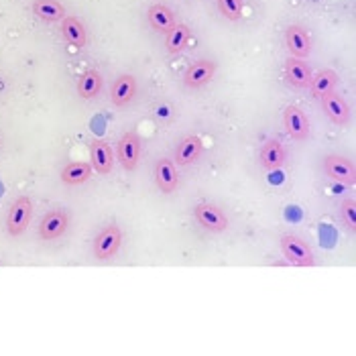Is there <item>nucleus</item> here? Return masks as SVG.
Listing matches in <instances>:
<instances>
[{"label": "nucleus", "mask_w": 356, "mask_h": 356, "mask_svg": "<svg viewBox=\"0 0 356 356\" xmlns=\"http://www.w3.org/2000/svg\"><path fill=\"white\" fill-rule=\"evenodd\" d=\"M33 13L45 23H57L65 19V6L59 0H33Z\"/></svg>", "instance_id": "obj_21"}, {"label": "nucleus", "mask_w": 356, "mask_h": 356, "mask_svg": "<svg viewBox=\"0 0 356 356\" xmlns=\"http://www.w3.org/2000/svg\"><path fill=\"white\" fill-rule=\"evenodd\" d=\"M202 151H204L202 138L195 137V135H188V137L181 138L179 145L175 147L173 163L177 165V167H190V165H193L202 157Z\"/></svg>", "instance_id": "obj_14"}, {"label": "nucleus", "mask_w": 356, "mask_h": 356, "mask_svg": "<svg viewBox=\"0 0 356 356\" xmlns=\"http://www.w3.org/2000/svg\"><path fill=\"white\" fill-rule=\"evenodd\" d=\"M193 216H195V222L206 230L224 232L228 228V216L222 212V208H218L216 204H208V202L197 204L193 208Z\"/></svg>", "instance_id": "obj_5"}, {"label": "nucleus", "mask_w": 356, "mask_h": 356, "mask_svg": "<svg viewBox=\"0 0 356 356\" xmlns=\"http://www.w3.org/2000/svg\"><path fill=\"white\" fill-rule=\"evenodd\" d=\"M70 228V214L65 210H51L39 222V238L41 241H55L65 234Z\"/></svg>", "instance_id": "obj_8"}, {"label": "nucleus", "mask_w": 356, "mask_h": 356, "mask_svg": "<svg viewBox=\"0 0 356 356\" xmlns=\"http://www.w3.org/2000/svg\"><path fill=\"white\" fill-rule=\"evenodd\" d=\"M31 214H33V202L27 195L17 197L8 210V216H6V232L10 236H21L27 230Z\"/></svg>", "instance_id": "obj_3"}, {"label": "nucleus", "mask_w": 356, "mask_h": 356, "mask_svg": "<svg viewBox=\"0 0 356 356\" xmlns=\"http://www.w3.org/2000/svg\"><path fill=\"white\" fill-rule=\"evenodd\" d=\"M320 104H322V110L328 116L330 122H334L336 127H346L348 124L353 110H350V104L340 94L330 92V94L320 98Z\"/></svg>", "instance_id": "obj_9"}, {"label": "nucleus", "mask_w": 356, "mask_h": 356, "mask_svg": "<svg viewBox=\"0 0 356 356\" xmlns=\"http://www.w3.org/2000/svg\"><path fill=\"white\" fill-rule=\"evenodd\" d=\"M287 153L285 147L277 140V138H269L261 145V153H259V163L265 171H277L285 165Z\"/></svg>", "instance_id": "obj_17"}, {"label": "nucleus", "mask_w": 356, "mask_h": 356, "mask_svg": "<svg viewBox=\"0 0 356 356\" xmlns=\"http://www.w3.org/2000/svg\"><path fill=\"white\" fill-rule=\"evenodd\" d=\"M92 165L83 163V161H74V163L65 165L61 169V181L65 186H82L90 177H92Z\"/></svg>", "instance_id": "obj_24"}, {"label": "nucleus", "mask_w": 356, "mask_h": 356, "mask_svg": "<svg viewBox=\"0 0 356 356\" xmlns=\"http://www.w3.org/2000/svg\"><path fill=\"white\" fill-rule=\"evenodd\" d=\"M147 21L149 25L155 29L157 33H167L169 29L173 27L177 21H175V13L167 6V4H151L149 10H147Z\"/></svg>", "instance_id": "obj_19"}, {"label": "nucleus", "mask_w": 356, "mask_h": 356, "mask_svg": "<svg viewBox=\"0 0 356 356\" xmlns=\"http://www.w3.org/2000/svg\"><path fill=\"white\" fill-rule=\"evenodd\" d=\"M155 184H157L159 192L163 193H173L179 188L177 165L173 163L169 157H161L155 165Z\"/></svg>", "instance_id": "obj_15"}, {"label": "nucleus", "mask_w": 356, "mask_h": 356, "mask_svg": "<svg viewBox=\"0 0 356 356\" xmlns=\"http://www.w3.org/2000/svg\"><path fill=\"white\" fill-rule=\"evenodd\" d=\"M102 86H104L102 74L96 72V70H88L78 80V94H80L82 100H94L102 92Z\"/></svg>", "instance_id": "obj_23"}, {"label": "nucleus", "mask_w": 356, "mask_h": 356, "mask_svg": "<svg viewBox=\"0 0 356 356\" xmlns=\"http://www.w3.org/2000/svg\"><path fill=\"white\" fill-rule=\"evenodd\" d=\"M338 74L334 72V70H320L318 74H314L312 76V82H309V92H312V96L314 98H322V96H326L330 92H334L336 90V86H338Z\"/></svg>", "instance_id": "obj_20"}, {"label": "nucleus", "mask_w": 356, "mask_h": 356, "mask_svg": "<svg viewBox=\"0 0 356 356\" xmlns=\"http://www.w3.org/2000/svg\"><path fill=\"white\" fill-rule=\"evenodd\" d=\"M120 245H122V232H120V228L116 224H108L94 238V257L98 261H110L120 250Z\"/></svg>", "instance_id": "obj_2"}, {"label": "nucleus", "mask_w": 356, "mask_h": 356, "mask_svg": "<svg viewBox=\"0 0 356 356\" xmlns=\"http://www.w3.org/2000/svg\"><path fill=\"white\" fill-rule=\"evenodd\" d=\"M90 165L96 173L108 175L114 167V151L108 140L104 138H92L90 140Z\"/></svg>", "instance_id": "obj_10"}, {"label": "nucleus", "mask_w": 356, "mask_h": 356, "mask_svg": "<svg viewBox=\"0 0 356 356\" xmlns=\"http://www.w3.org/2000/svg\"><path fill=\"white\" fill-rule=\"evenodd\" d=\"M324 171L330 179H336V181H342V184H348V186H355L356 181V169L353 159L348 157H342V155H328L324 159Z\"/></svg>", "instance_id": "obj_11"}, {"label": "nucleus", "mask_w": 356, "mask_h": 356, "mask_svg": "<svg viewBox=\"0 0 356 356\" xmlns=\"http://www.w3.org/2000/svg\"><path fill=\"white\" fill-rule=\"evenodd\" d=\"M140 137L135 131H127L122 137L116 143V159L122 165L127 171H135L138 165V157H140Z\"/></svg>", "instance_id": "obj_4"}, {"label": "nucleus", "mask_w": 356, "mask_h": 356, "mask_svg": "<svg viewBox=\"0 0 356 356\" xmlns=\"http://www.w3.org/2000/svg\"><path fill=\"white\" fill-rule=\"evenodd\" d=\"M61 33H63V39L67 43H72L74 47H86L88 45V33H86V27L80 19L76 17H65L61 21Z\"/></svg>", "instance_id": "obj_22"}, {"label": "nucleus", "mask_w": 356, "mask_h": 356, "mask_svg": "<svg viewBox=\"0 0 356 356\" xmlns=\"http://www.w3.org/2000/svg\"><path fill=\"white\" fill-rule=\"evenodd\" d=\"M192 39V29L186 23H175L173 27L165 33V49L169 55L181 54Z\"/></svg>", "instance_id": "obj_18"}, {"label": "nucleus", "mask_w": 356, "mask_h": 356, "mask_svg": "<svg viewBox=\"0 0 356 356\" xmlns=\"http://www.w3.org/2000/svg\"><path fill=\"white\" fill-rule=\"evenodd\" d=\"M340 220L344 224V228L348 232H355L356 230V202L353 197L348 200H342L340 204Z\"/></svg>", "instance_id": "obj_26"}, {"label": "nucleus", "mask_w": 356, "mask_h": 356, "mask_svg": "<svg viewBox=\"0 0 356 356\" xmlns=\"http://www.w3.org/2000/svg\"><path fill=\"white\" fill-rule=\"evenodd\" d=\"M279 247H281L283 257L296 267H314L316 265L314 250L298 234H283L279 241Z\"/></svg>", "instance_id": "obj_1"}, {"label": "nucleus", "mask_w": 356, "mask_h": 356, "mask_svg": "<svg viewBox=\"0 0 356 356\" xmlns=\"http://www.w3.org/2000/svg\"><path fill=\"white\" fill-rule=\"evenodd\" d=\"M312 67L307 65L305 59H298V57H287L285 61V80L291 83L298 90H307L309 82H312Z\"/></svg>", "instance_id": "obj_16"}, {"label": "nucleus", "mask_w": 356, "mask_h": 356, "mask_svg": "<svg viewBox=\"0 0 356 356\" xmlns=\"http://www.w3.org/2000/svg\"><path fill=\"white\" fill-rule=\"evenodd\" d=\"M216 67L218 65L210 59H195L184 74V86L190 90H200V88L208 86L216 76Z\"/></svg>", "instance_id": "obj_6"}, {"label": "nucleus", "mask_w": 356, "mask_h": 356, "mask_svg": "<svg viewBox=\"0 0 356 356\" xmlns=\"http://www.w3.org/2000/svg\"><path fill=\"white\" fill-rule=\"evenodd\" d=\"M285 45L291 57L305 59L312 55V37L302 25H289L285 29Z\"/></svg>", "instance_id": "obj_12"}, {"label": "nucleus", "mask_w": 356, "mask_h": 356, "mask_svg": "<svg viewBox=\"0 0 356 356\" xmlns=\"http://www.w3.org/2000/svg\"><path fill=\"white\" fill-rule=\"evenodd\" d=\"M283 127L293 140H307L312 135V127L305 112L296 104L283 110Z\"/></svg>", "instance_id": "obj_7"}, {"label": "nucleus", "mask_w": 356, "mask_h": 356, "mask_svg": "<svg viewBox=\"0 0 356 356\" xmlns=\"http://www.w3.org/2000/svg\"><path fill=\"white\" fill-rule=\"evenodd\" d=\"M220 15L228 21H241L245 10V0H216Z\"/></svg>", "instance_id": "obj_25"}, {"label": "nucleus", "mask_w": 356, "mask_h": 356, "mask_svg": "<svg viewBox=\"0 0 356 356\" xmlns=\"http://www.w3.org/2000/svg\"><path fill=\"white\" fill-rule=\"evenodd\" d=\"M137 96V78L131 74H120L110 90V100L116 108H124L129 106Z\"/></svg>", "instance_id": "obj_13"}]
</instances>
